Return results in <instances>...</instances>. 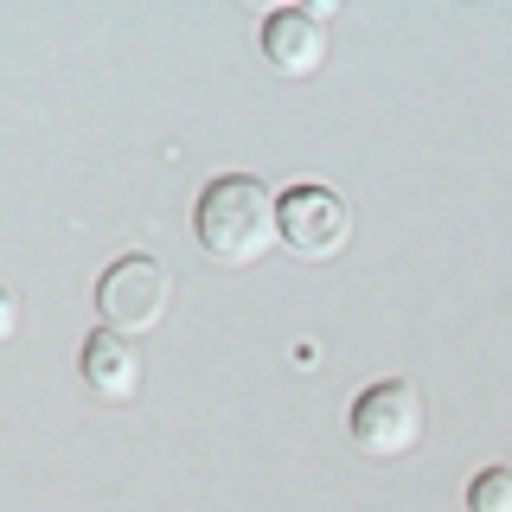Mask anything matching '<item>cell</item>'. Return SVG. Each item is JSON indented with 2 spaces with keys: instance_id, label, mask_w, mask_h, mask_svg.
<instances>
[{
  "instance_id": "cell-6",
  "label": "cell",
  "mask_w": 512,
  "mask_h": 512,
  "mask_svg": "<svg viewBox=\"0 0 512 512\" xmlns=\"http://www.w3.org/2000/svg\"><path fill=\"white\" fill-rule=\"evenodd\" d=\"M77 372H84V384L103 404H128V397L141 391V352H135V340H122V333L90 327L84 346H77Z\"/></svg>"
},
{
  "instance_id": "cell-4",
  "label": "cell",
  "mask_w": 512,
  "mask_h": 512,
  "mask_svg": "<svg viewBox=\"0 0 512 512\" xmlns=\"http://www.w3.org/2000/svg\"><path fill=\"white\" fill-rule=\"evenodd\" d=\"M352 237V205L340 199L333 186H288L282 192V244L301 256V263H327V256H340Z\"/></svg>"
},
{
  "instance_id": "cell-1",
  "label": "cell",
  "mask_w": 512,
  "mask_h": 512,
  "mask_svg": "<svg viewBox=\"0 0 512 512\" xmlns=\"http://www.w3.org/2000/svg\"><path fill=\"white\" fill-rule=\"evenodd\" d=\"M192 237L205 244L212 263L244 269L256 256H269V244L282 237V199L256 173H218L192 205Z\"/></svg>"
},
{
  "instance_id": "cell-2",
  "label": "cell",
  "mask_w": 512,
  "mask_h": 512,
  "mask_svg": "<svg viewBox=\"0 0 512 512\" xmlns=\"http://www.w3.org/2000/svg\"><path fill=\"white\" fill-rule=\"evenodd\" d=\"M173 308V269L160 256H116V263L96 276V314H103L109 333L135 340V333H154Z\"/></svg>"
},
{
  "instance_id": "cell-3",
  "label": "cell",
  "mask_w": 512,
  "mask_h": 512,
  "mask_svg": "<svg viewBox=\"0 0 512 512\" xmlns=\"http://www.w3.org/2000/svg\"><path fill=\"white\" fill-rule=\"evenodd\" d=\"M346 429H352V442H359V455H372V461L410 455V448L423 442V391H416L410 378L365 384L346 410Z\"/></svg>"
},
{
  "instance_id": "cell-5",
  "label": "cell",
  "mask_w": 512,
  "mask_h": 512,
  "mask_svg": "<svg viewBox=\"0 0 512 512\" xmlns=\"http://www.w3.org/2000/svg\"><path fill=\"white\" fill-rule=\"evenodd\" d=\"M256 45L282 77H314L327 64V26L308 7H269L263 26H256Z\"/></svg>"
},
{
  "instance_id": "cell-8",
  "label": "cell",
  "mask_w": 512,
  "mask_h": 512,
  "mask_svg": "<svg viewBox=\"0 0 512 512\" xmlns=\"http://www.w3.org/2000/svg\"><path fill=\"white\" fill-rule=\"evenodd\" d=\"M13 333H20V295L0 282V340H13Z\"/></svg>"
},
{
  "instance_id": "cell-7",
  "label": "cell",
  "mask_w": 512,
  "mask_h": 512,
  "mask_svg": "<svg viewBox=\"0 0 512 512\" xmlns=\"http://www.w3.org/2000/svg\"><path fill=\"white\" fill-rule=\"evenodd\" d=\"M468 512H512V468H480L468 480Z\"/></svg>"
}]
</instances>
